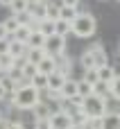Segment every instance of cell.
I'll return each mask as SVG.
<instances>
[{
	"label": "cell",
	"instance_id": "6da1fadb",
	"mask_svg": "<svg viewBox=\"0 0 120 129\" xmlns=\"http://www.w3.org/2000/svg\"><path fill=\"white\" fill-rule=\"evenodd\" d=\"M39 102H41V91L32 84L16 91V93H11V107L18 109V111H32Z\"/></svg>",
	"mask_w": 120,
	"mask_h": 129
},
{
	"label": "cell",
	"instance_id": "7a4b0ae2",
	"mask_svg": "<svg viewBox=\"0 0 120 129\" xmlns=\"http://www.w3.org/2000/svg\"><path fill=\"white\" fill-rule=\"evenodd\" d=\"M95 32H98V20H95V16L82 11V14L77 16V20L73 23V34H75L77 39H91Z\"/></svg>",
	"mask_w": 120,
	"mask_h": 129
},
{
	"label": "cell",
	"instance_id": "3957f363",
	"mask_svg": "<svg viewBox=\"0 0 120 129\" xmlns=\"http://www.w3.org/2000/svg\"><path fill=\"white\" fill-rule=\"evenodd\" d=\"M82 111H84L88 118H104V116H107V111H109V100L98 98V95H91V98H86V100H84Z\"/></svg>",
	"mask_w": 120,
	"mask_h": 129
},
{
	"label": "cell",
	"instance_id": "277c9868",
	"mask_svg": "<svg viewBox=\"0 0 120 129\" xmlns=\"http://www.w3.org/2000/svg\"><path fill=\"white\" fill-rule=\"evenodd\" d=\"M43 50H45L50 57H59V54H64V52H66V36H59V34L48 36Z\"/></svg>",
	"mask_w": 120,
	"mask_h": 129
},
{
	"label": "cell",
	"instance_id": "5b68a950",
	"mask_svg": "<svg viewBox=\"0 0 120 129\" xmlns=\"http://www.w3.org/2000/svg\"><path fill=\"white\" fill-rule=\"evenodd\" d=\"M27 14L34 18V20H45L48 18V2H43V0H34V2H29V7H27Z\"/></svg>",
	"mask_w": 120,
	"mask_h": 129
},
{
	"label": "cell",
	"instance_id": "8992f818",
	"mask_svg": "<svg viewBox=\"0 0 120 129\" xmlns=\"http://www.w3.org/2000/svg\"><path fill=\"white\" fill-rule=\"evenodd\" d=\"M50 127H52V129H70V127H73V120H70L68 113H64V111H54V113L50 116Z\"/></svg>",
	"mask_w": 120,
	"mask_h": 129
},
{
	"label": "cell",
	"instance_id": "52a82bcc",
	"mask_svg": "<svg viewBox=\"0 0 120 129\" xmlns=\"http://www.w3.org/2000/svg\"><path fill=\"white\" fill-rule=\"evenodd\" d=\"M32 113H34V120H50V116L54 113V109H52L48 102H43V100H41V102L32 109Z\"/></svg>",
	"mask_w": 120,
	"mask_h": 129
},
{
	"label": "cell",
	"instance_id": "ba28073f",
	"mask_svg": "<svg viewBox=\"0 0 120 129\" xmlns=\"http://www.w3.org/2000/svg\"><path fill=\"white\" fill-rule=\"evenodd\" d=\"M66 79H70V77H66L59 70H54L52 75H48V88L45 91H61V86L66 84Z\"/></svg>",
	"mask_w": 120,
	"mask_h": 129
},
{
	"label": "cell",
	"instance_id": "9c48e42d",
	"mask_svg": "<svg viewBox=\"0 0 120 129\" xmlns=\"http://www.w3.org/2000/svg\"><path fill=\"white\" fill-rule=\"evenodd\" d=\"M54 61H57V70L61 73V75H66V77H70V68H73V59L64 52V54H59V57H54Z\"/></svg>",
	"mask_w": 120,
	"mask_h": 129
},
{
	"label": "cell",
	"instance_id": "30bf717a",
	"mask_svg": "<svg viewBox=\"0 0 120 129\" xmlns=\"http://www.w3.org/2000/svg\"><path fill=\"white\" fill-rule=\"evenodd\" d=\"M29 36H32V27H27V25H20L11 36H9V41H20V43H25L27 45V41H29Z\"/></svg>",
	"mask_w": 120,
	"mask_h": 129
},
{
	"label": "cell",
	"instance_id": "8fae6325",
	"mask_svg": "<svg viewBox=\"0 0 120 129\" xmlns=\"http://www.w3.org/2000/svg\"><path fill=\"white\" fill-rule=\"evenodd\" d=\"M59 93H61V98H64V100L75 98V95H77V79H73V77H70V79H66V84L61 86V91H59Z\"/></svg>",
	"mask_w": 120,
	"mask_h": 129
},
{
	"label": "cell",
	"instance_id": "7c38bea8",
	"mask_svg": "<svg viewBox=\"0 0 120 129\" xmlns=\"http://www.w3.org/2000/svg\"><path fill=\"white\" fill-rule=\"evenodd\" d=\"M102 122H104V129H120V111H107Z\"/></svg>",
	"mask_w": 120,
	"mask_h": 129
},
{
	"label": "cell",
	"instance_id": "4fadbf2b",
	"mask_svg": "<svg viewBox=\"0 0 120 129\" xmlns=\"http://www.w3.org/2000/svg\"><path fill=\"white\" fill-rule=\"evenodd\" d=\"M27 45L25 43H20V41H11L9 43V54L14 57V59H20V57H27Z\"/></svg>",
	"mask_w": 120,
	"mask_h": 129
},
{
	"label": "cell",
	"instance_id": "5bb4252c",
	"mask_svg": "<svg viewBox=\"0 0 120 129\" xmlns=\"http://www.w3.org/2000/svg\"><path fill=\"white\" fill-rule=\"evenodd\" d=\"M45 57H48V52H45L43 48H29V50H27V57H25V59H27L29 63H36V66H39V63H41Z\"/></svg>",
	"mask_w": 120,
	"mask_h": 129
},
{
	"label": "cell",
	"instance_id": "9a60e30c",
	"mask_svg": "<svg viewBox=\"0 0 120 129\" xmlns=\"http://www.w3.org/2000/svg\"><path fill=\"white\" fill-rule=\"evenodd\" d=\"M93 54V61H95V68H102V66H109V54L104 48H98V50H88Z\"/></svg>",
	"mask_w": 120,
	"mask_h": 129
},
{
	"label": "cell",
	"instance_id": "2e32d148",
	"mask_svg": "<svg viewBox=\"0 0 120 129\" xmlns=\"http://www.w3.org/2000/svg\"><path fill=\"white\" fill-rule=\"evenodd\" d=\"M54 70H57V61H54V57L48 54V57L39 63V73H43V75H52Z\"/></svg>",
	"mask_w": 120,
	"mask_h": 129
},
{
	"label": "cell",
	"instance_id": "e0dca14e",
	"mask_svg": "<svg viewBox=\"0 0 120 129\" xmlns=\"http://www.w3.org/2000/svg\"><path fill=\"white\" fill-rule=\"evenodd\" d=\"M98 75H100V82H104V84H111V82L116 79V70H113V66H111V63H109V66L98 68Z\"/></svg>",
	"mask_w": 120,
	"mask_h": 129
},
{
	"label": "cell",
	"instance_id": "ac0fdd59",
	"mask_svg": "<svg viewBox=\"0 0 120 129\" xmlns=\"http://www.w3.org/2000/svg\"><path fill=\"white\" fill-rule=\"evenodd\" d=\"M77 95L79 98H91L93 95V84L91 82H86V79H77Z\"/></svg>",
	"mask_w": 120,
	"mask_h": 129
},
{
	"label": "cell",
	"instance_id": "d6986e66",
	"mask_svg": "<svg viewBox=\"0 0 120 129\" xmlns=\"http://www.w3.org/2000/svg\"><path fill=\"white\" fill-rule=\"evenodd\" d=\"M79 14H82L79 9H73V7H64V5H61V16H59V18H61V20H68V23L73 25V23L77 20V16H79Z\"/></svg>",
	"mask_w": 120,
	"mask_h": 129
},
{
	"label": "cell",
	"instance_id": "ffe728a7",
	"mask_svg": "<svg viewBox=\"0 0 120 129\" xmlns=\"http://www.w3.org/2000/svg\"><path fill=\"white\" fill-rule=\"evenodd\" d=\"M54 34H59V36H68V34H73V25L68 23V20H54Z\"/></svg>",
	"mask_w": 120,
	"mask_h": 129
},
{
	"label": "cell",
	"instance_id": "44dd1931",
	"mask_svg": "<svg viewBox=\"0 0 120 129\" xmlns=\"http://www.w3.org/2000/svg\"><path fill=\"white\" fill-rule=\"evenodd\" d=\"M27 7H29V0H14L9 9H11V16H20L27 11Z\"/></svg>",
	"mask_w": 120,
	"mask_h": 129
},
{
	"label": "cell",
	"instance_id": "7402d4cb",
	"mask_svg": "<svg viewBox=\"0 0 120 129\" xmlns=\"http://www.w3.org/2000/svg\"><path fill=\"white\" fill-rule=\"evenodd\" d=\"M39 32L48 39V36H52L54 34V20H50V18H45V20H41L39 23Z\"/></svg>",
	"mask_w": 120,
	"mask_h": 129
},
{
	"label": "cell",
	"instance_id": "603a6c76",
	"mask_svg": "<svg viewBox=\"0 0 120 129\" xmlns=\"http://www.w3.org/2000/svg\"><path fill=\"white\" fill-rule=\"evenodd\" d=\"M14 68V57L11 54H0V75H7Z\"/></svg>",
	"mask_w": 120,
	"mask_h": 129
},
{
	"label": "cell",
	"instance_id": "cb8c5ba5",
	"mask_svg": "<svg viewBox=\"0 0 120 129\" xmlns=\"http://www.w3.org/2000/svg\"><path fill=\"white\" fill-rule=\"evenodd\" d=\"M70 120H73V127L86 129V125H88V120H91V118H88V116H86L84 111H77V113H75V116H73Z\"/></svg>",
	"mask_w": 120,
	"mask_h": 129
},
{
	"label": "cell",
	"instance_id": "d4e9b609",
	"mask_svg": "<svg viewBox=\"0 0 120 129\" xmlns=\"http://www.w3.org/2000/svg\"><path fill=\"white\" fill-rule=\"evenodd\" d=\"M59 16H61V2H48V18L50 20H59Z\"/></svg>",
	"mask_w": 120,
	"mask_h": 129
},
{
	"label": "cell",
	"instance_id": "484cf974",
	"mask_svg": "<svg viewBox=\"0 0 120 129\" xmlns=\"http://www.w3.org/2000/svg\"><path fill=\"white\" fill-rule=\"evenodd\" d=\"M45 45V36L41 32H32L29 41H27V48H43Z\"/></svg>",
	"mask_w": 120,
	"mask_h": 129
},
{
	"label": "cell",
	"instance_id": "4316f807",
	"mask_svg": "<svg viewBox=\"0 0 120 129\" xmlns=\"http://www.w3.org/2000/svg\"><path fill=\"white\" fill-rule=\"evenodd\" d=\"M2 25H5V29H7V32H9V36H11V34L20 27V20H18V16H9L7 20H2Z\"/></svg>",
	"mask_w": 120,
	"mask_h": 129
},
{
	"label": "cell",
	"instance_id": "83f0119b",
	"mask_svg": "<svg viewBox=\"0 0 120 129\" xmlns=\"http://www.w3.org/2000/svg\"><path fill=\"white\" fill-rule=\"evenodd\" d=\"M32 86H36L39 91H45V88H48V75L36 73V75L32 77Z\"/></svg>",
	"mask_w": 120,
	"mask_h": 129
},
{
	"label": "cell",
	"instance_id": "f1b7e54d",
	"mask_svg": "<svg viewBox=\"0 0 120 129\" xmlns=\"http://www.w3.org/2000/svg\"><path fill=\"white\" fill-rule=\"evenodd\" d=\"M93 95L109 100V84H104V82H98V84H93Z\"/></svg>",
	"mask_w": 120,
	"mask_h": 129
},
{
	"label": "cell",
	"instance_id": "f546056e",
	"mask_svg": "<svg viewBox=\"0 0 120 129\" xmlns=\"http://www.w3.org/2000/svg\"><path fill=\"white\" fill-rule=\"evenodd\" d=\"M79 66L84 68V70H91V68H95V61H93V54L86 50L82 57H79Z\"/></svg>",
	"mask_w": 120,
	"mask_h": 129
},
{
	"label": "cell",
	"instance_id": "4dcf8cb0",
	"mask_svg": "<svg viewBox=\"0 0 120 129\" xmlns=\"http://www.w3.org/2000/svg\"><path fill=\"white\" fill-rule=\"evenodd\" d=\"M20 70H23V77H25L27 82H32V77L39 73V66H36V63H29V61H27V63H25Z\"/></svg>",
	"mask_w": 120,
	"mask_h": 129
},
{
	"label": "cell",
	"instance_id": "1f68e13d",
	"mask_svg": "<svg viewBox=\"0 0 120 129\" xmlns=\"http://www.w3.org/2000/svg\"><path fill=\"white\" fill-rule=\"evenodd\" d=\"M109 98L120 102V77H116V79L109 84Z\"/></svg>",
	"mask_w": 120,
	"mask_h": 129
},
{
	"label": "cell",
	"instance_id": "d6a6232c",
	"mask_svg": "<svg viewBox=\"0 0 120 129\" xmlns=\"http://www.w3.org/2000/svg\"><path fill=\"white\" fill-rule=\"evenodd\" d=\"M82 79H86V82H91V84H98L100 82V75H98V68H91V70H84V77Z\"/></svg>",
	"mask_w": 120,
	"mask_h": 129
},
{
	"label": "cell",
	"instance_id": "836d02e7",
	"mask_svg": "<svg viewBox=\"0 0 120 129\" xmlns=\"http://www.w3.org/2000/svg\"><path fill=\"white\" fill-rule=\"evenodd\" d=\"M86 129H104L102 118H91V120H88V125H86Z\"/></svg>",
	"mask_w": 120,
	"mask_h": 129
},
{
	"label": "cell",
	"instance_id": "e575fe53",
	"mask_svg": "<svg viewBox=\"0 0 120 129\" xmlns=\"http://www.w3.org/2000/svg\"><path fill=\"white\" fill-rule=\"evenodd\" d=\"M7 75H9V77H11L14 82H18V79H23V70H20V68H16V66H14V68H11V70H9Z\"/></svg>",
	"mask_w": 120,
	"mask_h": 129
},
{
	"label": "cell",
	"instance_id": "d590c367",
	"mask_svg": "<svg viewBox=\"0 0 120 129\" xmlns=\"http://www.w3.org/2000/svg\"><path fill=\"white\" fill-rule=\"evenodd\" d=\"M34 129H52L50 120H34Z\"/></svg>",
	"mask_w": 120,
	"mask_h": 129
},
{
	"label": "cell",
	"instance_id": "8d00e7d4",
	"mask_svg": "<svg viewBox=\"0 0 120 129\" xmlns=\"http://www.w3.org/2000/svg\"><path fill=\"white\" fill-rule=\"evenodd\" d=\"M64 7H73V9H79V2L82 0H59Z\"/></svg>",
	"mask_w": 120,
	"mask_h": 129
},
{
	"label": "cell",
	"instance_id": "74e56055",
	"mask_svg": "<svg viewBox=\"0 0 120 129\" xmlns=\"http://www.w3.org/2000/svg\"><path fill=\"white\" fill-rule=\"evenodd\" d=\"M9 39H5V41H0V54H9Z\"/></svg>",
	"mask_w": 120,
	"mask_h": 129
},
{
	"label": "cell",
	"instance_id": "f35d334b",
	"mask_svg": "<svg viewBox=\"0 0 120 129\" xmlns=\"http://www.w3.org/2000/svg\"><path fill=\"white\" fill-rule=\"evenodd\" d=\"M7 129H25V125H23L20 120H9V125H7Z\"/></svg>",
	"mask_w": 120,
	"mask_h": 129
},
{
	"label": "cell",
	"instance_id": "ab89813d",
	"mask_svg": "<svg viewBox=\"0 0 120 129\" xmlns=\"http://www.w3.org/2000/svg\"><path fill=\"white\" fill-rule=\"evenodd\" d=\"M5 39H9V32L5 29V25L0 23V41H5Z\"/></svg>",
	"mask_w": 120,
	"mask_h": 129
},
{
	"label": "cell",
	"instance_id": "60d3db41",
	"mask_svg": "<svg viewBox=\"0 0 120 129\" xmlns=\"http://www.w3.org/2000/svg\"><path fill=\"white\" fill-rule=\"evenodd\" d=\"M7 95H9V91H7V88L0 84V102H5V100H7Z\"/></svg>",
	"mask_w": 120,
	"mask_h": 129
},
{
	"label": "cell",
	"instance_id": "b9f144b4",
	"mask_svg": "<svg viewBox=\"0 0 120 129\" xmlns=\"http://www.w3.org/2000/svg\"><path fill=\"white\" fill-rule=\"evenodd\" d=\"M11 2H14V0H0V5H2V7H11Z\"/></svg>",
	"mask_w": 120,
	"mask_h": 129
},
{
	"label": "cell",
	"instance_id": "7bdbcfd3",
	"mask_svg": "<svg viewBox=\"0 0 120 129\" xmlns=\"http://www.w3.org/2000/svg\"><path fill=\"white\" fill-rule=\"evenodd\" d=\"M0 120H5V113H2V111H0Z\"/></svg>",
	"mask_w": 120,
	"mask_h": 129
},
{
	"label": "cell",
	"instance_id": "ee69618b",
	"mask_svg": "<svg viewBox=\"0 0 120 129\" xmlns=\"http://www.w3.org/2000/svg\"><path fill=\"white\" fill-rule=\"evenodd\" d=\"M70 129H79V127H70Z\"/></svg>",
	"mask_w": 120,
	"mask_h": 129
},
{
	"label": "cell",
	"instance_id": "f6af8a7d",
	"mask_svg": "<svg viewBox=\"0 0 120 129\" xmlns=\"http://www.w3.org/2000/svg\"><path fill=\"white\" fill-rule=\"evenodd\" d=\"M43 2H50V0H43Z\"/></svg>",
	"mask_w": 120,
	"mask_h": 129
},
{
	"label": "cell",
	"instance_id": "bcb514c9",
	"mask_svg": "<svg viewBox=\"0 0 120 129\" xmlns=\"http://www.w3.org/2000/svg\"><path fill=\"white\" fill-rule=\"evenodd\" d=\"M118 2H120V0H118Z\"/></svg>",
	"mask_w": 120,
	"mask_h": 129
}]
</instances>
